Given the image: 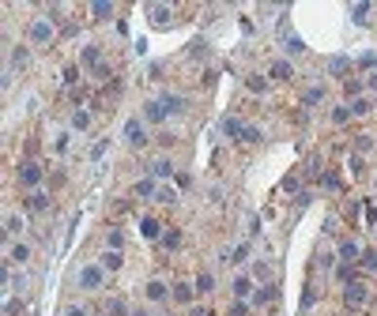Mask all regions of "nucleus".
<instances>
[{"mask_svg": "<svg viewBox=\"0 0 377 316\" xmlns=\"http://www.w3.org/2000/svg\"><path fill=\"white\" fill-rule=\"evenodd\" d=\"M132 316H147V313H132Z\"/></svg>", "mask_w": 377, "mask_h": 316, "instance_id": "40", "label": "nucleus"}, {"mask_svg": "<svg viewBox=\"0 0 377 316\" xmlns=\"http://www.w3.org/2000/svg\"><path fill=\"white\" fill-rule=\"evenodd\" d=\"M283 49H287V53H302V49H305V42L298 38V34H287V42H283Z\"/></svg>", "mask_w": 377, "mask_h": 316, "instance_id": "17", "label": "nucleus"}, {"mask_svg": "<svg viewBox=\"0 0 377 316\" xmlns=\"http://www.w3.org/2000/svg\"><path fill=\"white\" fill-rule=\"evenodd\" d=\"M125 140H129L132 147H144L147 143V132H144V121H140V117H132L129 124H125Z\"/></svg>", "mask_w": 377, "mask_h": 316, "instance_id": "2", "label": "nucleus"}, {"mask_svg": "<svg viewBox=\"0 0 377 316\" xmlns=\"http://www.w3.org/2000/svg\"><path fill=\"white\" fill-rule=\"evenodd\" d=\"M91 12H94V19H110V15H113V4L98 0V4H91Z\"/></svg>", "mask_w": 377, "mask_h": 316, "instance_id": "14", "label": "nucleus"}, {"mask_svg": "<svg viewBox=\"0 0 377 316\" xmlns=\"http://www.w3.org/2000/svg\"><path fill=\"white\" fill-rule=\"evenodd\" d=\"M38 181H42V170H38V162H23V166H19V185L34 188Z\"/></svg>", "mask_w": 377, "mask_h": 316, "instance_id": "4", "label": "nucleus"}, {"mask_svg": "<svg viewBox=\"0 0 377 316\" xmlns=\"http://www.w3.org/2000/svg\"><path fill=\"white\" fill-rule=\"evenodd\" d=\"M366 109H370V102H366V98H358V102H355V105H351V113H358V117H362Z\"/></svg>", "mask_w": 377, "mask_h": 316, "instance_id": "33", "label": "nucleus"}, {"mask_svg": "<svg viewBox=\"0 0 377 316\" xmlns=\"http://www.w3.org/2000/svg\"><path fill=\"white\" fill-rule=\"evenodd\" d=\"M8 256H12L15 263H27V260H30V245H12V252H8Z\"/></svg>", "mask_w": 377, "mask_h": 316, "instance_id": "13", "label": "nucleus"}, {"mask_svg": "<svg viewBox=\"0 0 377 316\" xmlns=\"http://www.w3.org/2000/svg\"><path fill=\"white\" fill-rule=\"evenodd\" d=\"M170 173H174V162L159 158V162H155V177H170Z\"/></svg>", "mask_w": 377, "mask_h": 316, "instance_id": "19", "label": "nucleus"}, {"mask_svg": "<svg viewBox=\"0 0 377 316\" xmlns=\"http://www.w3.org/2000/svg\"><path fill=\"white\" fill-rule=\"evenodd\" d=\"M347 117H351V105H339V109H336V113H332V121H336V124H343Z\"/></svg>", "mask_w": 377, "mask_h": 316, "instance_id": "31", "label": "nucleus"}, {"mask_svg": "<svg viewBox=\"0 0 377 316\" xmlns=\"http://www.w3.org/2000/svg\"><path fill=\"white\" fill-rule=\"evenodd\" d=\"M79 64H83V68H98V64H102V57H98V49H94V45H87V49H83V53H79Z\"/></svg>", "mask_w": 377, "mask_h": 316, "instance_id": "10", "label": "nucleus"}, {"mask_svg": "<svg viewBox=\"0 0 377 316\" xmlns=\"http://www.w3.org/2000/svg\"><path fill=\"white\" fill-rule=\"evenodd\" d=\"M147 121H162V117H166V109H162V102H147Z\"/></svg>", "mask_w": 377, "mask_h": 316, "instance_id": "16", "label": "nucleus"}, {"mask_svg": "<svg viewBox=\"0 0 377 316\" xmlns=\"http://www.w3.org/2000/svg\"><path fill=\"white\" fill-rule=\"evenodd\" d=\"M343 298H347V305H362L366 298H370V290H366V282H355V279H351L347 290H343Z\"/></svg>", "mask_w": 377, "mask_h": 316, "instance_id": "5", "label": "nucleus"}, {"mask_svg": "<svg viewBox=\"0 0 377 316\" xmlns=\"http://www.w3.org/2000/svg\"><path fill=\"white\" fill-rule=\"evenodd\" d=\"M264 301H276V290H261V294L253 298V305H264Z\"/></svg>", "mask_w": 377, "mask_h": 316, "instance_id": "28", "label": "nucleus"}, {"mask_svg": "<svg viewBox=\"0 0 377 316\" xmlns=\"http://www.w3.org/2000/svg\"><path fill=\"white\" fill-rule=\"evenodd\" d=\"M102 271H106V267H94V263H87V267L79 271V286H83V290H98V286H102Z\"/></svg>", "mask_w": 377, "mask_h": 316, "instance_id": "3", "label": "nucleus"}, {"mask_svg": "<svg viewBox=\"0 0 377 316\" xmlns=\"http://www.w3.org/2000/svg\"><path fill=\"white\" fill-rule=\"evenodd\" d=\"M272 75H276V79H287V75H290V64H287V60H276V64H272Z\"/></svg>", "mask_w": 377, "mask_h": 316, "instance_id": "22", "label": "nucleus"}, {"mask_svg": "<svg viewBox=\"0 0 377 316\" xmlns=\"http://www.w3.org/2000/svg\"><path fill=\"white\" fill-rule=\"evenodd\" d=\"M196 290H200V294H207V290H215V279H211V275L204 271L200 279H196Z\"/></svg>", "mask_w": 377, "mask_h": 316, "instance_id": "21", "label": "nucleus"}, {"mask_svg": "<svg viewBox=\"0 0 377 316\" xmlns=\"http://www.w3.org/2000/svg\"><path fill=\"white\" fill-rule=\"evenodd\" d=\"M27 64V49H15L12 53V68H23Z\"/></svg>", "mask_w": 377, "mask_h": 316, "instance_id": "29", "label": "nucleus"}, {"mask_svg": "<svg viewBox=\"0 0 377 316\" xmlns=\"http://www.w3.org/2000/svg\"><path fill=\"white\" fill-rule=\"evenodd\" d=\"M249 90H253V94H257V90H264V79H261V75H253V79H249Z\"/></svg>", "mask_w": 377, "mask_h": 316, "instance_id": "36", "label": "nucleus"}, {"mask_svg": "<svg viewBox=\"0 0 377 316\" xmlns=\"http://www.w3.org/2000/svg\"><path fill=\"white\" fill-rule=\"evenodd\" d=\"M162 109H166V113H181V109H185V98H181V94H162Z\"/></svg>", "mask_w": 377, "mask_h": 316, "instance_id": "8", "label": "nucleus"}, {"mask_svg": "<svg viewBox=\"0 0 377 316\" xmlns=\"http://www.w3.org/2000/svg\"><path fill=\"white\" fill-rule=\"evenodd\" d=\"M87 124H91V117H87V113H75V117H72V128L87 132Z\"/></svg>", "mask_w": 377, "mask_h": 316, "instance_id": "25", "label": "nucleus"}, {"mask_svg": "<svg viewBox=\"0 0 377 316\" xmlns=\"http://www.w3.org/2000/svg\"><path fill=\"white\" fill-rule=\"evenodd\" d=\"M366 12H370V4H358V8H351V15H355L358 23H366Z\"/></svg>", "mask_w": 377, "mask_h": 316, "instance_id": "32", "label": "nucleus"}, {"mask_svg": "<svg viewBox=\"0 0 377 316\" xmlns=\"http://www.w3.org/2000/svg\"><path fill=\"white\" fill-rule=\"evenodd\" d=\"M230 260H234V263H242V260H249V245H238V248L230 252Z\"/></svg>", "mask_w": 377, "mask_h": 316, "instance_id": "27", "label": "nucleus"}, {"mask_svg": "<svg viewBox=\"0 0 377 316\" xmlns=\"http://www.w3.org/2000/svg\"><path fill=\"white\" fill-rule=\"evenodd\" d=\"M249 286H253L249 279H238V282H234V294H238V298H245V294H249Z\"/></svg>", "mask_w": 377, "mask_h": 316, "instance_id": "30", "label": "nucleus"}, {"mask_svg": "<svg viewBox=\"0 0 377 316\" xmlns=\"http://www.w3.org/2000/svg\"><path fill=\"white\" fill-rule=\"evenodd\" d=\"M64 316H91V313H87V309H79V305H72V309H68Z\"/></svg>", "mask_w": 377, "mask_h": 316, "instance_id": "39", "label": "nucleus"}, {"mask_svg": "<svg viewBox=\"0 0 377 316\" xmlns=\"http://www.w3.org/2000/svg\"><path fill=\"white\" fill-rule=\"evenodd\" d=\"M177 241H181V233H177V230H166V233H162V245H166V248H177Z\"/></svg>", "mask_w": 377, "mask_h": 316, "instance_id": "23", "label": "nucleus"}, {"mask_svg": "<svg viewBox=\"0 0 377 316\" xmlns=\"http://www.w3.org/2000/svg\"><path fill=\"white\" fill-rule=\"evenodd\" d=\"M223 132H226L230 140H238V136L245 140V124H242V121H234V117H226V121H223Z\"/></svg>", "mask_w": 377, "mask_h": 316, "instance_id": "9", "label": "nucleus"}, {"mask_svg": "<svg viewBox=\"0 0 377 316\" xmlns=\"http://www.w3.org/2000/svg\"><path fill=\"white\" fill-rule=\"evenodd\" d=\"M147 298L151 301H162L166 298V282H147Z\"/></svg>", "mask_w": 377, "mask_h": 316, "instance_id": "15", "label": "nucleus"}, {"mask_svg": "<svg viewBox=\"0 0 377 316\" xmlns=\"http://www.w3.org/2000/svg\"><path fill=\"white\" fill-rule=\"evenodd\" d=\"M339 260H343V263H355V260H358V245L343 241V245H339Z\"/></svg>", "mask_w": 377, "mask_h": 316, "instance_id": "11", "label": "nucleus"}, {"mask_svg": "<svg viewBox=\"0 0 377 316\" xmlns=\"http://www.w3.org/2000/svg\"><path fill=\"white\" fill-rule=\"evenodd\" d=\"M30 42H34V45L53 42V15H45V19H38V23L30 27Z\"/></svg>", "mask_w": 377, "mask_h": 316, "instance_id": "1", "label": "nucleus"}, {"mask_svg": "<svg viewBox=\"0 0 377 316\" xmlns=\"http://www.w3.org/2000/svg\"><path fill=\"white\" fill-rule=\"evenodd\" d=\"M151 192H155V181H140V185H136V196H151Z\"/></svg>", "mask_w": 377, "mask_h": 316, "instance_id": "24", "label": "nucleus"}, {"mask_svg": "<svg viewBox=\"0 0 377 316\" xmlns=\"http://www.w3.org/2000/svg\"><path fill=\"white\" fill-rule=\"evenodd\" d=\"M249 313V305L245 301H238V305H230V316H245Z\"/></svg>", "mask_w": 377, "mask_h": 316, "instance_id": "35", "label": "nucleus"}, {"mask_svg": "<svg viewBox=\"0 0 377 316\" xmlns=\"http://www.w3.org/2000/svg\"><path fill=\"white\" fill-rule=\"evenodd\" d=\"M174 298H177V301H188V298H192V290H188V286H177Z\"/></svg>", "mask_w": 377, "mask_h": 316, "instance_id": "34", "label": "nucleus"}, {"mask_svg": "<svg viewBox=\"0 0 377 316\" xmlns=\"http://www.w3.org/2000/svg\"><path fill=\"white\" fill-rule=\"evenodd\" d=\"M328 72H332V75H347L351 72V60L347 57H332V60H328Z\"/></svg>", "mask_w": 377, "mask_h": 316, "instance_id": "12", "label": "nucleus"}, {"mask_svg": "<svg viewBox=\"0 0 377 316\" xmlns=\"http://www.w3.org/2000/svg\"><path fill=\"white\" fill-rule=\"evenodd\" d=\"M151 23H155V27H170V8H166V4H155V8H151Z\"/></svg>", "mask_w": 377, "mask_h": 316, "instance_id": "7", "label": "nucleus"}, {"mask_svg": "<svg viewBox=\"0 0 377 316\" xmlns=\"http://www.w3.org/2000/svg\"><path fill=\"white\" fill-rule=\"evenodd\" d=\"M140 233L147 241H155V237H162V222L159 218H140Z\"/></svg>", "mask_w": 377, "mask_h": 316, "instance_id": "6", "label": "nucleus"}, {"mask_svg": "<svg viewBox=\"0 0 377 316\" xmlns=\"http://www.w3.org/2000/svg\"><path fill=\"white\" fill-rule=\"evenodd\" d=\"M362 263L370 267V271H374V267H377V252H366V260H362Z\"/></svg>", "mask_w": 377, "mask_h": 316, "instance_id": "38", "label": "nucleus"}, {"mask_svg": "<svg viewBox=\"0 0 377 316\" xmlns=\"http://www.w3.org/2000/svg\"><path fill=\"white\" fill-rule=\"evenodd\" d=\"M4 230H8V233H19V230H23V218H19V215H8V226H4Z\"/></svg>", "mask_w": 377, "mask_h": 316, "instance_id": "26", "label": "nucleus"}, {"mask_svg": "<svg viewBox=\"0 0 377 316\" xmlns=\"http://www.w3.org/2000/svg\"><path fill=\"white\" fill-rule=\"evenodd\" d=\"M102 267H106V271H117V267H121V256H117V252H106V256H102Z\"/></svg>", "mask_w": 377, "mask_h": 316, "instance_id": "20", "label": "nucleus"}, {"mask_svg": "<svg viewBox=\"0 0 377 316\" xmlns=\"http://www.w3.org/2000/svg\"><path fill=\"white\" fill-rule=\"evenodd\" d=\"M30 207H34V211H49V196H45V192H34V196H30Z\"/></svg>", "mask_w": 377, "mask_h": 316, "instance_id": "18", "label": "nucleus"}, {"mask_svg": "<svg viewBox=\"0 0 377 316\" xmlns=\"http://www.w3.org/2000/svg\"><path fill=\"white\" fill-rule=\"evenodd\" d=\"M110 316H125V301H113V305H110Z\"/></svg>", "mask_w": 377, "mask_h": 316, "instance_id": "37", "label": "nucleus"}]
</instances>
